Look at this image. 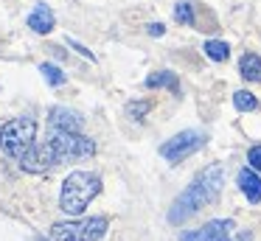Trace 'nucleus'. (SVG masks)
<instances>
[{"mask_svg": "<svg viewBox=\"0 0 261 241\" xmlns=\"http://www.w3.org/2000/svg\"><path fill=\"white\" fill-rule=\"evenodd\" d=\"M222 185H225V168H222L219 163L202 168V171L191 179V185H188V188L182 191L174 202H171L169 222L171 224H182L186 219H191L199 207L211 205V202L219 196Z\"/></svg>", "mask_w": 261, "mask_h": 241, "instance_id": "1", "label": "nucleus"}, {"mask_svg": "<svg viewBox=\"0 0 261 241\" xmlns=\"http://www.w3.org/2000/svg\"><path fill=\"white\" fill-rule=\"evenodd\" d=\"M101 194V177L90 171H73L65 177L62 194H59V207L68 216H82L85 207Z\"/></svg>", "mask_w": 261, "mask_h": 241, "instance_id": "2", "label": "nucleus"}, {"mask_svg": "<svg viewBox=\"0 0 261 241\" xmlns=\"http://www.w3.org/2000/svg\"><path fill=\"white\" fill-rule=\"evenodd\" d=\"M37 146V121L29 115L12 118L0 126V149L6 151L12 160H23Z\"/></svg>", "mask_w": 261, "mask_h": 241, "instance_id": "3", "label": "nucleus"}, {"mask_svg": "<svg viewBox=\"0 0 261 241\" xmlns=\"http://www.w3.org/2000/svg\"><path fill=\"white\" fill-rule=\"evenodd\" d=\"M45 146L51 149L57 166H59V163H68V160L90 157L93 151H96V143H93L87 135H82V132H59V129H51Z\"/></svg>", "mask_w": 261, "mask_h": 241, "instance_id": "4", "label": "nucleus"}, {"mask_svg": "<svg viewBox=\"0 0 261 241\" xmlns=\"http://www.w3.org/2000/svg\"><path fill=\"white\" fill-rule=\"evenodd\" d=\"M107 219L93 216V219H73V222H57L48 230L51 241H98L107 233Z\"/></svg>", "mask_w": 261, "mask_h": 241, "instance_id": "5", "label": "nucleus"}, {"mask_svg": "<svg viewBox=\"0 0 261 241\" xmlns=\"http://www.w3.org/2000/svg\"><path fill=\"white\" fill-rule=\"evenodd\" d=\"M202 146H205V135L197 132V129H186V132L174 135L171 140H166V143L160 146V154L169 163H180V160H186V157H191L194 151H199Z\"/></svg>", "mask_w": 261, "mask_h": 241, "instance_id": "6", "label": "nucleus"}, {"mask_svg": "<svg viewBox=\"0 0 261 241\" xmlns=\"http://www.w3.org/2000/svg\"><path fill=\"white\" fill-rule=\"evenodd\" d=\"M233 219H214V222L202 224L199 230L182 233L180 241H230L233 238Z\"/></svg>", "mask_w": 261, "mask_h": 241, "instance_id": "7", "label": "nucleus"}, {"mask_svg": "<svg viewBox=\"0 0 261 241\" xmlns=\"http://www.w3.org/2000/svg\"><path fill=\"white\" fill-rule=\"evenodd\" d=\"M20 166H23L25 171H31V174H42V171H48V168L57 166V160H54L51 149H48L45 143H37L34 149L20 160Z\"/></svg>", "mask_w": 261, "mask_h": 241, "instance_id": "8", "label": "nucleus"}, {"mask_svg": "<svg viewBox=\"0 0 261 241\" xmlns=\"http://www.w3.org/2000/svg\"><path fill=\"white\" fill-rule=\"evenodd\" d=\"M85 126V118L76 110H68V106H54L51 110V129H59V132H82Z\"/></svg>", "mask_w": 261, "mask_h": 241, "instance_id": "9", "label": "nucleus"}, {"mask_svg": "<svg viewBox=\"0 0 261 241\" xmlns=\"http://www.w3.org/2000/svg\"><path fill=\"white\" fill-rule=\"evenodd\" d=\"M25 22H29V28H31V31H37V34H51L54 25H57V17H54V11L48 9L45 3H37Z\"/></svg>", "mask_w": 261, "mask_h": 241, "instance_id": "10", "label": "nucleus"}, {"mask_svg": "<svg viewBox=\"0 0 261 241\" xmlns=\"http://www.w3.org/2000/svg\"><path fill=\"white\" fill-rule=\"evenodd\" d=\"M239 188L247 196V202H261V177L253 171V168H242L239 171Z\"/></svg>", "mask_w": 261, "mask_h": 241, "instance_id": "11", "label": "nucleus"}, {"mask_svg": "<svg viewBox=\"0 0 261 241\" xmlns=\"http://www.w3.org/2000/svg\"><path fill=\"white\" fill-rule=\"evenodd\" d=\"M239 70H242V78H247V82H261V56L244 53L239 62Z\"/></svg>", "mask_w": 261, "mask_h": 241, "instance_id": "12", "label": "nucleus"}, {"mask_svg": "<svg viewBox=\"0 0 261 241\" xmlns=\"http://www.w3.org/2000/svg\"><path fill=\"white\" fill-rule=\"evenodd\" d=\"M146 87H169L171 93H180V84H177V76L174 73H169V70H163V73H152V76L146 78Z\"/></svg>", "mask_w": 261, "mask_h": 241, "instance_id": "13", "label": "nucleus"}, {"mask_svg": "<svg viewBox=\"0 0 261 241\" xmlns=\"http://www.w3.org/2000/svg\"><path fill=\"white\" fill-rule=\"evenodd\" d=\"M202 50H205V56H208V59H214V62H225L227 56H230L227 42H219V39H208Z\"/></svg>", "mask_w": 261, "mask_h": 241, "instance_id": "14", "label": "nucleus"}, {"mask_svg": "<svg viewBox=\"0 0 261 241\" xmlns=\"http://www.w3.org/2000/svg\"><path fill=\"white\" fill-rule=\"evenodd\" d=\"M233 104H236V110H242V112L258 110V98H255L250 90H239V93H233Z\"/></svg>", "mask_w": 261, "mask_h": 241, "instance_id": "15", "label": "nucleus"}, {"mask_svg": "<svg viewBox=\"0 0 261 241\" xmlns=\"http://www.w3.org/2000/svg\"><path fill=\"white\" fill-rule=\"evenodd\" d=\"M40 73L45 76V82H48V84H54V87H59V84H65V82H68V76H65V73L59 70L57 65H51V62L40 65Z\"/></svg>", "mask_w": 261, "mask_h": 241, "instance_id": "16", "label": "nucleus"}, {"mask_svg": "<svg viewBox=\"0 0 261 241\" xmlns=\"http://www.w3.org/2000/svg\"><path fill=\"white\" fill-rule=\"evenodd\" d=\"M174 20L182 25H194V6L191 3H177L174 6Z\"/></svg>", "mask_w": 261, "mask_h": 241, "instance_id": "17", "label": "nucleus"}, {"mask_svg": "<svg viewBox=\"0 0 261 241\" xmlns=\"http://www.w3.org/2000/svg\"><path fill=\"white\" fill-rule=\"evenodd\" d=\"M152 110V101H135V104L126 106V115L132 118V121H143V115Z\"/></svg>", "mask_w": 261, "mask_h": 241, "instance_id": "18", "label": "nucleus"}, {"mask_svg": "<svg viewBox=\"0 0 261 241\" xmlns=\"http://www.w3.org/2000/svg\"><path fill=\"white\" fill-rule=\"evenodd\" d=\"M247 163L253 171H261V146H253V149L247 151Z\"/></svg>", "mask_w": 261, "mask_h": 241, "instance_id": "19", "label": "nucleus"}, {"mask_svg": "<svg viewBox=\"0 0 261 241\" xmlns=\"http://www.w3.org/2000/svg\"><path fill=\"white\" fill-rule=\"evenodd\" d=\"M149 34H152V37H163V34H166V25H163V22H149Z\"/></svg>", "mask_w": 261, "mask_h": 241, "instance_id": "20", "label": "nucleus"}, {"mask_svg": "<svg viewBox=\"0 0 261 241\" xmlns=\"http://www.w3.org/2000/svg\"><path fill=\"white\" fill-rule=\"evenodd\" d=\"M70 45H73V48H76V50H79V53H82V56H85V59H90V62H93V59H96V56H93V53H90V50H87V48H85V45H79V42H73V39H70Z\"/></svg>", "mask_w": 261, "mask_h": 241, "instance_id": "21", "label": "nucleus"}, {"mask_svg": "<svg viewBox=\"0 0 261 241\" xmlns=\"http://www.w3.org/2000/svg\"><path fill=\"white\" fill-rule=\"evenodd\" d=\"M230 241H253V233H250V230H242V233H236Z\"/></svg>", "mask_w": 261, "mask_h": 241, "instance_id": "22", "label": "nucleus"}, {"mask_svg": "<svg viewBox=\"0 0 261 241\" xmlns=\"http://www.w3.org/2000/svg\"><path fill=\"white\" fill-rule=\"evenodd\" d=\"M34 241H51V238H42V235H40V238H34Z\"/></svg>", "mask_w": 261, "mask_h": 241, "instance_id": "23", "label": "nucleus"}]
</instances>
